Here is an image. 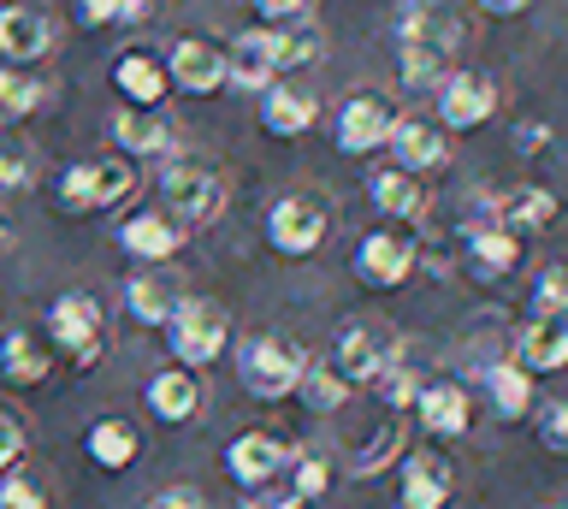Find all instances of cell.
I'll list each match as a JSON object with an SVG mask.
<instances>
[{"instance_id": "obj_1", "label": "cell", "mask_w": 568, "mask_h": 509, "mask_svg": "<svg viewBox=\"0 0 568 509\" xmlns=\"http://www.w3.org/2000/svg\"><path fill=\"white\" fill-rule=\"evenodd\" d=\"M308 367V349H302L291 332H261L237 349V379L248 397L261 403H278V397H296V379Z\"/></svg>"}, {"instance_id": "obj_2", "label": "cell", "mask_w": 568, "mask_h": 509, "mask_svg": "<svg viewBox=\"0 0 568 509\" xmlns=\"http://www.w3.org/2000/svg\"><path fill=\"white\" fill-rule=\"evenodd\" d=\"M450 54H456V24L444 19L438 7H415L403 19V37H397V60H403V83H438L450 72Z\"/></svg>"}, {"instance_id": "obj_3", "label": "cell", "mask_w": 568, "mask_h": 509, "mask_svg": "<svg viewBox=\"0 0 568 509\" xmlns=\"http://www.w3.org/2000/svg\"><path fill=\"white\" fill-rule=\"evenodd\" d=\"M166 344H172V362H184V367L220 362L231 344V314L220 303H207V296H184L166 314Z\"/></svg>"}, {"instance_id": "obj_4", "label": "cell", "mask_w": 568, "mask_h": 509, "mask_svg": "<svg viewBox=\"0 0 568 509\" xmlns=\"http://www.w3.org/2000/svg\"><path fill=\"white\" fill-rule=\"evenodd\" d=\"M225 207V184L213 179L207 166L195 161H172L166 172H160V214H172L184 232H202V225L220 220Z\"/></svg>"}, {"instance_id": "obj_5", "label": "cell", "mask_w": 568, "mask_h": 509, "mask_svg": "<svg viewBox=\"0 0 568 509\" xmlns=\"http://www.w3.org/2000/svg\"><path fill=\"white\" fill-rule=\"evenodd\" d=\"M131 190H136L131 161H119V154H101V161L65 166V179H60V207H65V214H95V207L124 202Z\"/></svg>"}, {"instance_id": "obj_6", "label": "cell", "mask_w": 568, "mask_h": 509, "mask_svg": "<svg viewBox=\"0 0 568 509\" xmlns=\"http://www.w3.org/2000/svg\"><path fill=\"white\" fill-rule=\"evenodd\" d=\"M326 232H332V207L314 190H296V196L273 202V214H266V237H273L278 255H314L326 243Z\"/></svg>"}, {"instance_id": "obj_7", "label": "cell", "mask_w": 568, "mask_h": 509, "mask_svg": "<svg viewBox=\"0 0 568 509\" xmlns=\"http://www.w3.org/2000/svg\"><path fill=\"white\" fill-rule=\"evenodd\" d=\"M48 338L71 356V367L101 362V303L89 291H60L48 308Z\"/></svg>"}, {"instance_id": "obj_8", "label": "cell", "mask_w": 568, "mask_h": 509, "mask_svg": "<svg viewBox=\"0 0 568 509\" xmlns=\"http://www.w3.org/2000/svg\"><path fill=\"white\" fill-rule=\"evenodd\" d=\"M385 362H397V332H390L385 320H349L344 332H337L332 367L349 385H373V374H379Z\"/></svg>"}, {"instance_id": "obj_9", "label": "cell", "mask_w": 568, "mask_h": 509, "mask_svg": "<svg viewBox=\"0 0 568 509\" xmlns=\"http://www.w3.org/2000/svg\"><path fill=\"white\" fill-rule=\"evenodd\" d=\"M497 113V83L486 72H444L438 78V125L444 131H474Z\"/></svg>"}, {"instance_id": "obj_10", "label": "cell", "mask_w": 568, "mask_h": 509, "mask_svg": "<svg viewBox=\"0 0 568 509\" xmlns=\"http://www.w3.org/2000/svg\"><path fill=\"white\" fill-rule=\"evenodd\" d=\"M48 48H53V19L36 0H7L0 7V60H12V65H36V60H48Z\"/></svg>"}, {"instance_id": "obj_11", "label": "cell", "mask_w": 568, "mask_h": 509, "mask_svg": "<svg viewBox=\"0 0 568 509\" xmlns=\"http://www.w3.org/2000/svg\"><path fill=\"white\" fill-rule=\"evenodd\" d=\"M385 149L397 154L403 172H438L450 161V136H444L438 119H415V113H397L385 131Z\"/></svg>"}, {"instance_id": "obj_12", "label": "cell", "mask_w": 568, "mask_h": 509, "mask_svg": "<svg viewBox=\"0 0 568 509\" xmlns=\"http://www.w3.org/2000/svg\"><path fill=\"white\" fill-rule=\"evenodd\" d=\"M390 119H397V101H390V95H379V90L349 95L344 108H337V149H344V154H373L385 143Z\"/></svg>"}, {"instance_id": "obj_13", "label": "cell", "mask_w": 568, "mask_h": 509, "mask_svg": "<svg viewBox=\"0 0 568 509\" xmlns=\"http://www.w3.org/2000/svg\"><path fill=\"white\" fill-rule=\"evenodd\" d=\"M291 468V445H284L278 432H237L225 445V474L237 486H266V480H278V474Z\"/></svg>"}, {"instance_id": "obj_14", "label": "cell", "mask_w": 568, "mask_h": 509, "mask_svg": "<svg viewBox=\"0 0 568 509\" xmlns=\"http://www.w3.org/2000/svg\"><path fill=\"white\" fill-rule=\"evenodd\" d=\"M415 255L420 243L408 232H373L362 250H355V273H362V285L373 291H397L408 273H415Z\"/></svg>"}, {"instance_id": "obj_15", "label": "cell", "mask_w": 568, "mask_h": 509, "mask_svg": "<svg viewBox=\"0 0 568 509\" xmlns=\"http://www.w3.org/2000/svg\"><path fill=\"white\" fill-rule=\"evenodd\" d=\"M166 78L184 95H220L225 90V48H213L202 37H178L166 54Z\"/></svg>"}, {"instance_id": "obj_16", "label": "cell", "mask_w": 568, "mask_h": 509, "mask_svg": "<svg viewBox=\"0 0 568 509\" xmlns=\"http://www.w3.org/2000/svg\"><path fill=\"white\" fill-rule=\"evenodd\" d=\"M397 450H403V420H397V409H390V403L367 420V427L344 432V462H349V474H379Z\"/></svg>"}, {"instance_id": "obj_17", "label": "cell", "mask_w": 568, "mask_h": 509, "mask_svg": "<svg viewBox=\"0 0 568 509\" xmlns=\"http://www.w3.org/2000/svg\"><path fill=\"white\" fill-rule=\"evenodd\" d=\"M415 415L426 420V432H438V438H456V432H468V415H474V403H468V385L462 379H433V385H415Z\"/></svg>"}, {"instance_id": "obj_18", "label": "cell", "mask_w": 568, "mask_h": 509, "mask_svg": "<svg viewBox=\"0 0 568 509\" xmlns=\"http://www.w3.org/2000/svg\"><path fill=\"white\" fill-rule=\"evenodd\" d=\"M113 143L124 154H142V161H154V154H172L178 149V131L172 119H160L154 108H136V101H124L113 113Z\"/></svg>"}, {"instance_id": "obj_19", "label": "cell", "mask_w": 568, "mask_h": 509, "mask_svg": "<svg viewBox=\"0 0 568 509\" xmlns=\"http://www.w3.org/2000/svg\"><path fill=\"white\" fill-rule=\"evenodd\" d=\"M202 374H195V367H184V362H178V367H160V374L149 379V415H160V420H172V427H178V420H195V415H202Z\"/></svg>"}, {"instance_id": "obj_20", "label": "cell", "mask_w": 568, "mask_h": 509, "mask_svg": "<svg viewBox=\"0 0 568 509\" xmlns=\"http://www.w3.org/2000/svg\"><path fill=\"white\" fill-rule=\"evenodd\" d=\"M320 119V95L314 90H302V83H266L261 90V125L273 131V136H302Z\"/></svg>"}, {"instance_id": "obj_21", "label": "cell", "mask_w": 568, "mask_h": 509, "mask_svg": "<svg viewBox=\"0 0 568 509\" xmlns=\"http://www.w3.org/2000/svg\"><path fill=\"white\" fill-rule=\"evenodd\" d=\"M113 90L124 101H136V108H160V95L172 90L166 60L149 54V48H124V54L113 60Z\"/></svg>"}, {"instance_id": "obj_22", "label": "cell", "mask_w": 568, "mask_h": 509, "mask_svg": "<svg viewBox=\"0 0 568 509\" xmlns=\"http://www.w3.org/2000/svg\"><path fill=\"white\" fill-rule=\"evenodd\" d=\"M456 491V474H450V456L438 450H415L403 462V509H438L444 498Z\"/></svg>"}, {"instance_id": "obj_23", "label": "cell", "mask_w": 568, "mask_h": 509, "mask_svg": "<svg viewBox=\"0 0 568 509\" xmlns=\"http://www.w3.org/2000/svg\"><path fill=\"white\" fill-rule=\"evenodd\" d=\"M515 349H521V367H532V374H557L568 362V308L562 314H532Z\"/></svg>"}, {"instance_id": "obj_24", "label": "cell", "mask_w": 568, "mask_h": 509, "mask_svg": "<svg viewBox=\"0 0 568 509\" xmlns=\"http://www.w3.org/2000/svg\"><path fill=\"white\" fill-rule=\"evenodd\" d=\"M184 225H178L172 214H131L119 225V243L131 250L136 261H172L178 250H184Z\"/></svg>"}, {"instance_id": "obj_25", "label": "cell", "mask_w": 568, "mask_h": 509, "mask_svg": "<svg viewBox=\"0 0 568 509\" xmlns=\"http://www.w3.org/2000/svg\"><path fill=\"white\" fill-rule=\"evenodd\" d=\"M83 450H89V462H95V468L124 474V468L136 462V450H142V432H136V420L106 415V420H95V427L83 432Z\"/></svg>"}, {"instance_id": "obj_26", "label": "cell", "mask_w": 568, "mask_h": 509, "mask_svg": "<svg viewBox=\"0 0 568 509\" xmlns=\"http://www.w3.org/2000/svg\"><path fill=\"white\" fill-rule=\"evenodd\" d=\"M184 303V291L172 285V273H131L124 278V308L142 326H166V314Z\"/></svg>"}, {"instance_id": "obj_27", "label": "cell", "mask_w": 568, "mask_h": 509, "mask_svg": "<svg viewBox=\"0 0 568 509\" xmlns=\"http://www.w3.org/2000/svg\"><path fill=\"white\" fill-rule=\"evenodd\" d=\"M367 196H373V207H379V214H390V220H420V214H426V190H420L415 172H403V166L373 172V179H367Z\"/></svg>"}, {"instance_id": "obj_28", "label": "cell", "mask_w": 568, "mask_h": 509, "mask_svg": "<svg viewBox=\"0 0 568 509\" xmlns=\"http://www.w3.org/2000/svg\"><path fill=\"white\" fill-rule=\"evenodd\" d=\"M273 78L278 72H273V54H266V37H261V30H243L237 48H225V83H231V90L261 95Z\"/></svg>"}, {"instance_id": "obj_29", "label": "cell", "mask_w": 568, "mask_h": 509, "mask_svg": "<svg viewBox=\"0 0 568 509\" xmlns=\"http://www.w3.org/2000/svg\"><path fill=\"white\" fill-rule=\"evenodd\" d=\"M261 37H266V54H273V72H291V65L320 60V30L308 19H284L273 30H261Z\"/></svg>"}, {"instance_id": "obj_30", "label": "cell", "mask_w": 568, "mask_h": 509, "mask_svg": "<svg viewBox=\"0 0 568 509\" xmlns=\"http://www.w3.org/2000/svg\"><path fill=\"white\" fill-rule=\"evenodd\" d=\"M486 391H491V409L504 420H521L532 409V379L521 362H491L486 367Z\"/></svg>"}, {"instance_id": "obj_31", "label": "cell", "mask_w": 568, "mask_h": 509, "mask_svg": "<svg viewBox=\"0 0 568 509\" xmlns=\"http://www.w3.org/2000/svg\"><path fill=\"white\" fill-rule=\"evenodd\" d=\"M497 220L509 225V232H545L550 220H557V196L539 184H521V190H509L504 202H497Z\"/></svg>"}, {"instance_id": "obj_32", "label": "cell", "mask_w": 568, "mask_h": 509, "mask_svg": "<svg viewBox=\"0 0 568 509\" xmlns=\"http://www.w3.org/2000/svg\"><path fill=\"white\" fill-rule=\"evenodd\" d=\"M296 391H302V403H308L314 415H337V409L349 403L355 385L337 374L332 362H308V367H302V379H296Z\"/></svg>"}, {"instance_id": "obj_33", "label": "cell", "mask_w": 568, "mask_h": 509, "mask_svg": "<svg viewBox=\"0 0 568 509\" xmlns=\"http://www.w3.org/2000/svg\"><path fill=\"white\" fill-rule=\"evenodd\" d=\"M468 250L486 273H509L515 255H521V237H515L504 220H479V225H468Z\"/></svg>"}, {"instance_id": "obj_34", "label": "cell", "mask_w": 568, "mask_h": 509, "mask_svg": "<svg viewBox=\"0 0 568 509\" xmlns=\"http://www.w3.org/2000/svg\"><path fill=\"white\" fill-rule=\"evenodd\" d=\"M0 374H7L12 385L48 379V349L36 344L30 332H7V338H0Z\"/></svg>"}, {"instance_id": "obj_35", "label": "cell", "mask_w": 568, "mask_h": 509, "mask_svg": "<svg viewBox=\"0 0 568 509\" xmlns=\"http://www.w3.org/2000/svg\"><path fill=\"white\" fill-rule=\"evenodd\" d=\"M36 179V149L24 131H0V190H24Z\"/></svg>"}, {"instance_id": "obj_36", "label": "cell", "mask_w": 568, "mask_h": 509, "mask_svg": "<svg viewBox=\"0 0 568 509\" xmlns=\"http://www.w3.org/2000/svg\"><path fill=\"white\" fill-rule=\"evenodd\" d=\"M42 83H36L30 72H0V119H24L42 108Z\"/></svg>"}, {"instance_id": "obj_37", "label": "cell", "mask_w": 568, "mask_h": 509, "mask_svg": "<svg viewBox=\"0 0 568 509\" xmlns=\"http://www.w3.org/2000/svg\"><path fill=\"white\" fill-rule=\"evenodd\" d=\"M154 12V0H78L83 24H142Z\"/></svg>"}, {"instance_id": "obj_38", "label": "cell", "mask_w": 568, "mask_h": 509, "mask_svg": "<svg viewBox=\"0 0 568 509\" xmlns=\"http://www.w3.org/2000/svg\"><path fill=\"white\" fill-rule=\"evenodd\" d=\"M291 468H296V480L284 486V498H291V509H296V503H308V498H320V491L332 486L326 456H291Z\"/></svg>"}, {"instance_id": "obj_39", "label": "cell", "mask_w": 568, "mask_h": 509, "mask_svg": "<svg viewBox=\"0 0 568 509\" xmlns=\"http://www.w3.org/2000/svg\"><path fill=\"white\" fill-rule=\"evenodd\" d=\"M568 308V273L562 267H545L539 273V291H532V314H562Z\"/></svg>"}, {"instance_id": "obj_40", "label": "cell", "mask_w": 568, "mask_h": 509, "mask_svg": "<svg viewBox=\"0 0 568 509\" xmlns=\"http://www.w3.org/2000/svg\"><path fill=\"white\" fill-rule=\"evenodd\" d=\"M0 509H42V491H36V480H24V474L0 468Z\"/></svg>"}, {"instance_id": "obj_41", "label": "cell", "mask_w": 568, "mask_h": 509, "mask_svg": "<svg viewBox=\"0 0 568 509\" xmlns=\"http://www.w3.org/2000/svg\"><path fill=\"white\" fill-rule=\"evenodd\" d=\"M539 438H545V450H568V403H545L539 409Z\"/></svg>"}, {"instance_id": "obj_42", "label": "cell", "mask_w": 568, "mask_h": 509, "mask_svg": "<svg viewBox=\"0 0 568 509\" xmlns=\"http://www.w3.org/2000/svg\"><path fill=\"white\" fill-rule=\"evenodd\" d=\"M18 456H24V427L12 409H0V468H18Z\"/></svg>"}, {"instance_id": "obj_43", "label": "cell", "mask_w": 568, "mask_h": 509, "mask_svg": "<svg viewBox=\"0 0 568 509\" xmlns=\"http://www.w3.org/2000/svg\"><path fill=\"white\" fill-rule=\"evenodd\" d=\"M248 7H255L266 24H284V19H308L314 0H248Z\"/></svg>"}, {"instance_id": "obj_44", "label": "cell", "mask_w": 568, "mask_h": 509, "mask_svg": "<svg viewBox=\"0 0 568 509\" xmlns=\"http://www.w3.org/2000/svg\"><path fill=\"white\" fill-rule=\"evenodd\" d=\"M149 503L154 509H195V503H202V491H195V486H172V491H154Z\"/></svg>"}, {"instance_id": "obj_45", "label": "cell", "mask_w": 568, "mask_h": 509, "mask_svg": "<svg viewBox=\"0 0 568 509\" xmlns=\"http://www.w3.org/2000/svg\"><path fill=\"white\" fill-rule=\"evenodd\" d=\"M545 143H550L545 125H521V131H515V149H521V154H539Z\"/></svg>"}, {"instance_id": "obj_46", "label": "cell", "mask_w": 568, "mask_h": 509, "mask_svg": "<svg viewBox=\"0 0 568 509\" xmlns=\"http://www.w3.org/2000/svg\"><path fill=\"white\" fill-rule=\"evenodd\" d=\"M479 7H486L491 19H515V12H527V0H479Z\"/></svg>"}, {"instance_id": "obj_47", "label": "cell", "mask_w": 568, "mask_h": 509, "mask_svg": "<svg viewBox=\"0 0 568 509\" xmlns=\"http://www.w3.org/2000/svg\"><path fill=\"white\" fill-rule=\"evenodd\" d=\"M0 243H7V220H0Z\"/></svg>"}]
</instances>
